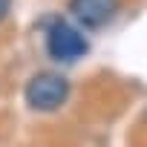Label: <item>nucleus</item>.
<instances>
[{"label":"nucleus","mask_w":147,"mask_h":147,"mask_svg":"<svg viewBox=\"0 0 147 147\" xmlns=\"http://www.w3.org/2000/svg\"><path fill=\"white\" fill-rule=\"evenodd\" d=\"M121 9V0H69V15L78 26L101 29Z\"/></svg>","instance_id":"nucleus-3"},{"label":"nucleus","mask_w":147,"mask_h":147,"mask_svg":"<svg viewBox=\"0 0 147 147\" xmlns=\"http://www.w3.org/2000/svg\"><path fill=\"white\" fill-rule=\"evenodd\" d=\"M87 49H90V43H87V38L81 35L78 26H72L63 18L49 23V29H46V52H49V58H55L58 63H72V61H81L87 55Z\"/></svg>","instance_id":"nucleus-2"},{"label":"nucleus","mask_w":147,"mask_h":147,"mask_svg":"<svg viewBox=\"0 0 147 147\" xmlns=\"http://www.w3.org/2000/svg\"><path fill=\"white\" fill-rule=\"evenodd\" d=\"M9 6H12V0H0V20L9 15Z\"/></svg>","instance_id":"nucleus-4"},{"label":"nucleus","mask_w":147,"mask_h":147,"mask_svg":"<svg viewBox=\"0 0 147 147\" xmlns=\"http://www.w3.org/2000/svg\"><path fill=\"white\" fill-rule=\"evenodd\" d=\"M69 81L61 75V72H38L26 81L23 98L35 113H55L69 101Z\"/></svg>","instance_id":"nucleus-1"}]
</instances>
